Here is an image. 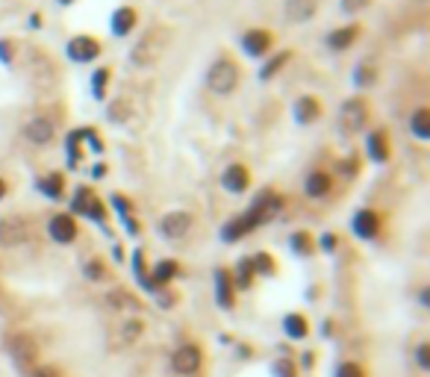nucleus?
Wrapping results in <instances>:
<instances>
[{"label":"nucleus","mask_w":430,"mask_h":377,"mask_svg":"<svg viewBox=\"0 0 430 377\" xmlns=\"http://www.w3.org/2000/svg\"><path fill=\"white\" fill-rule=\"evenodd\" d=\"M203 83H207V88L215 97H230L242 83V68L233 56L221 53L210 62L207 74H203Z\"/></svg>","instance_id":"f257e3e1"},{"label":"nucleus","mask_w":430,"mask_h":377,"mask_svg":"<svg viewBox=\"0 0 430 377\" xmlns=\"http://www.w3.org/2000/svg\"><path fill=\"white\" fill-rule=\"evenodd\" d=\"M168 42H171V29H168V27H165V24L151 27L148 33H144L139 42L133 45V51H130V65H136V68H151L156 59L162 56L165 47H168Z\"/></svg>","instance_id":"f03ea898"},{"label":"nucleus","mask_w":430,"mask_h":377,"mask_svg":"<svg viewBox=\"0 0 430 377\" xmlns=\"http://www.w3.org/2000/svg\"><path fill=\"white\" fill-rule=\"evenodd\" d=\"M371 121V104L366 95H354L339 106V130L345 136H357L363 133Z\"/></svg>","instance_id":"7ed1b4c3"},{"label":"nucleus","mask_w":430,"mask_h":377,"mask_svg":"<svg viewBox=\"0 0 430 377\" xmlns=\"http://www.w3.org/2000/svg\"><path fill=\"white\" fill-rule=\"evenodd\" d=\"M65 56L71 59L74 65H92V62H97V59L103 56V42L97 36H92V33H80V36L68 38Z\"/></svg>","instance_id":"20e7f679"},{"label":"nucleus","mask_w":430,"mask_h":377,"mask_svg":"<svg viewBox=\"0 0 430 377\" xmlns=\"http://www.w3.org/2000/svg\"><path fill=\"white\" fill-rule=\"evenodd\" d=\"M239 45H242V51H245L251 59H266V56L275 53L277 36L271 33V29H266V27H251V29L242 33Z\"/></svg>","instance_id":"39448f33"},{"label":"nucleus","mask_w":430,"mask_h":377,"mask_svg":"<svg viewBox=\"0 0 430 377\" xmlns=\"http://www.w3.org/2000/svg\"><path fill=\"white\" fill-rule=\"evenodd\" d=\"M292 118H295L298 127H312L318 124L321 118H325V101H321V95H298L295 104H292Z\"/></svg>","instance_id":"423d86ee"},{"label":"nucleus","mask_w":430,"mask_h":377,"mask_svg":"<svg viewBox=\"0 0 430 377\" xmlns=\"http://www.w3.org/2000/svg\"><path fill=\"white\" fill-rule=\"evenodd\" d=\"M366 154L377 165H386L392 160V133H389V127H375V130L366 133Z\"/></svg>","instance_id":"0eeeda50"},{"label":"nucleus","mask_w":430,"mask_h":377,"mask_svg":"<svg viewBox=\"0 0 430 377\" xmlns=\"http://www.w3.org/2000/svg\"><path fill=\"white\" fill-rule=\"evenodd\" d=\"M192 227H194V215L186 212V210H171L160 218V233L171 242L186 239V236L192 233Z\"/></svg>","instance_id":"6e6552de"},{"label":"nucleus","mask_w":430,"mask_h":377,"mask_svg":"<svg viewBox=\"0 0 430 377\" xmlns=\"http://www.w3.org/2000/svg\"><path fill=\"white\" fill-rule=\"evenodd\" d=\"M47 236L56 245H74L77 236H80V227H77V218L71 212H56L47 221Z\"/></svg>","instance_id":"1a4fd4ad"},{"label":"nucleus","mask_w":430,"mask_h":377,"mask_svg":"<svg viewBox=\"0 0 430 377\" xmlns=\"http://www.w3.org/2000/svg\"><path fill=\"white\" fill-rule=\"evenodd\" d=\"M359 36H363V24L351 21V24H342L336 29H330V33L325 36V45H327V51H333V53H345L359 42Z\"/></svg>","instance_id":"9d476101"},{"label":"nucleus","mask_w":430,"mask_h":377,"mask_svg":"<svg viewBox=\"0 0 430 377\" xmlns=\"http://www.w3.org/2000/svg\"><path fill=\"white\" fill-rule=\"evenodd\" d=\"M24 138L30 145H38V147L51 145L56 138V121L51 115H33L30 121L24 124Z\"/></svg>","instance_id":"9b49d317"},{"label":"nucleus","mask_w":430,"mask_h":377,"mask_svg":"<svg viewBox=\"0 0 430 377\" xmlns=\"http://www.w3.org/2000/svg\"><path fill=\"white\" fill-rule=\"evenodd\" d=\"M280 210H283V197L275 192V188H266V192H260L257 197H253V204L248 206V212L257 218L260 227L266 224V221H271V218H275Z\"/></svg>","instance_id":"f8f14e48"},{"label":"nucleus","mask_w":430,"mask_h":377,"mask_svg":"<svg viewBox=\"0 0 430 377\" xmlns=\"http://www.w3.org/2000/svg\"><path fill=\"white\" fill-rule=\"evenodd\" d=\"M30 239V227L21 215H6L0 218V245L3 247H18Z\"/></svg>","instance_id":"ddd939ff"},{"label":"nucleus","mask_w":430,"mask_h":377,"mask_svg":"<svg viewBox=\"0 0 430 377\" xmlns=\"http://www.w3.org/2000/svg\"><path fill=\"white\" fill-rule=\"evenodd\" d=\"M74 212L92 218V221H106V206H103V201L92 192L89 186L77 188V195H74Z\"/></svg>","instance_id":"4468645a"},{"label":"nucleus","mask_w":430,"mask_h":377,"mask_svg":"<svg viewBox=\"0 0 430 377\" xmlns=\"http://www.w3.org/2000/svg\"><path fill=\"white\" fill-rule=\"evenodd\" d=\"M351 230H354V236H359V239H377L380 230H383V215H380L377 210H357L354 212V221H351Z\"/></svg>","instance_id":"2eb2a0df"},{"label":"nucleus","mask_w":430,"mask_h":377,"mask_svg":"<svg viewBox=\"0 0 430 377\" xmlns=\"http://www.w3.org/2000/svg\"><path fill=\"white\" fill-rule=\"evenodd\" d=\"M221 186L230 195H245L251 188V168L245 162H230L221 171Z\"/></svg>","instance_id":"dca6fc26"},{"label":"nucleus","mask_w":430,"mask_h":377,"mask_svg":"<svg viewBox=\"0 0 430 377\" xmlns=\"http://www.w3.org/2000/svg\"><path fill=\"white\" fill-rule=\"evenodd\" d=\"M321 0H283V15L289 24H309L318 15Z\"/></svg>","instance_id":"f3484780"},{"label":"nucleus","mask_w":430,"mask_h":377,"mask_svg":"<svg viewBox=\"0 0 430 377\" xmlns=\"http://www.w3.org/2000/svg\"><path fill=\"white\" fill-rule=\"evenodd\" d=\"M139 27V9L136 6H118L112 12V18H110V33L115 36V38H127L133 33V29Z\"/></svg>","instance_id":"a211bd4d"},{"label":"nucleus","mask_w":430,"mask_h":377,"mask_svg":"<svg viewBox=\"0 0 430 377\" xmlns=\"http://www.w3.org/2000/svg\"><path fill=\"white\" fill-rule=\"evenodd\" d=\"M257 227H260V221H257V218H253L251 212H242V215L230 218V221L221 227V239L233 245V242L245 239V236H248V233H253V230H257Z\"/></svg>","instance_id":"6ab92c4d"},{"label":"nucleus","mask_w":430,"mask_h":377,"mask_svg":"<svg viewBox=\"0 0 430 377\" xmlns=\"http://www.w3.org/2000/svg\"><path fill=\"white\" fill-rule=\"evenodd\" d=\"M201 363H203V354L198 345H183V348H177L171 356V365L177 374H194L201 369Z\"/></svg>","instance_id":"aec40b11"},{"label":"nucleus","mask_w":430,"mask_h":377,"mask_svg":"<svg viewBox=\"0 0 430 377\" xmlns=\"http://www.w3.org/2000/svg\"><path fill=\"white\" fill-rule=\"evenodd\" d=\"M330 192H333V177H330L327 171L316 168V171H309L304 177V195L307 197H316V201H321V197H327Z\"/></svg>","instance_id":"412c9836"},{"label":"nucleus","mask_w":430,"mask_h":377,"mask_svg":"<svg viewBox=\"0 0 430 377\" xmlns=\"http://www.w3.org/2000/svg\"><path fill=\"white\" fill-rule=\"evenodd\" d=\"M292 59H295V51H292V47H283V51H275L271 56H266V62H262V68H260V80L262 83L275 80V77L292 62Z\"/></svg>","instance_id":"4be33fe9"},{"label":"nucleus","mask_w":430,"mask_h":377,"mask_svg":"<svg viewBox=\"0 0 430 377\" xmlns=\"http://www.w3.org/2000/svg\"><path fill=\"white\" fill-rule=\"evenodd\" d=\"M9 354L15 356L18 365H33L36 354H38V345H36L33 336H15V339H9Z\"/></svg>","instance_id":"5701e85b"},{"label":"nucleus","mask_w":430,"mask_h":377,"mask_svg":"<svg viewBox=\"0 0 430 377\" xmlns=\"http://www.w3.org/2000/svg\"><path fill=\"white\" fill-rule=\"evenodd\" d=\"M407 127H409V136H416L418 142H427L430 138V109L427 106H416L407 118Z\"/></svg>","instance_id":"b1692460"},{"label":"nucleus","mask_w":430,"mask_h":377,"mask_svg":"<svg viewBox=\"0 0 430 377\" xmlns=\"http://www.w3.org/2000/svg\"><path fill=\"white\" fill-rule=\"evenodd\" d=\"M215 301H218V306H224V310H230L233 301H236V295H233V277L227 269L215 271Z\"/></svg>","instance_id":"393cba45"},{"label":"nucleus","mask_w":430,"mask_h":377,"mask_svg":"<svg viewBox=\"0 0 430 377\" xmlns=\"http://www.w3.org/2000/svg\"><path fill=\"white\" fill-rule=\"evenodd\" d=\"M38 192L45 197H51V201H62L65 197V174H60V171L45 174L42 180H38Z\"/></svg>","instance_id":"a878e982"},{"label":"nucleus","mask_w":430,"mask_h":377,"mask_svg":"<svg viewBox=\"0 0 430 377\" xmlns=\"http://www.w3.org/2000/svg\"><path fill=\"white\" fill-rule=\"evenodd\" d=\"M377 80H380L377 65H371V62H357V65H354V86H357V88L368 92L371 86H377Z\"/></svg>","instance_id":"bb28decb"},{"label":"nucleus","mask_w":430,"mask_h":377,"mask_svg":"<svg viewBox=\"0 0 430 377\" xmlns=\"http://www.w3.org/2000/svg\"><path fill=\"white\" fill-rule=\"evenodd\" d=\"M110 83H112V68L110 65L94 68V71H92V97H94V101L103 104L106 92H110Z\"/></svg>","instance_id":"cd10ccee"},{"label":"nucleus","mask_w":430,"mask_h":377,"mask_svg":"<svg viewBox=\"0 0 430 377\" xmlns=\"http://www.w3.org/2000/svg\"><path fill=\"white\" fill-rule=\"evenodd\" d=\"M106 118H110L112 124H127L133 118V104L127 101V97H112V101L106 104Z\"/></svg>","instance_id":"c85d7f7f"},{"label":"nucleus","mask_w":430,"mask_h":377,"mask_svg":"<svg viewBox=\"0 0 430 377\" xmlns=\"http://www.w3.org/2000/svg\"><path fill=\"white\" fill-rule=\"evenodd\" d=\"M180 274V265H177V260H160V263H156L153 265V286H165V283H171L174 280V277H177Z\"/></svg>","instance_id":"c756f323"},{"label":"nucleus","mask_w":430,"mask_h":377,"mask_svg":"<svg viewBox=\"0 0 430 377\" xmlns=\"http://www.w3.org/2000/svg\"><path fill=\"white\" fill-rule=\"evenodd\" d=\"M289 247H292V254H298V256H309L316 251V236L307 230H295L289 236Z\"/></svg>","instance_id":"7c9ffc66"},{"label":"nucleus","mask_w":430,"mask_h":377,"mask_svg":"<svg viewBox=\"0 0 430 377\" xmlns=\"http://www.w3.org/2000/svg\"><path fill=\"white\" fill-rule=\"evenodd\" d=\"M283 330H286L292 339H304V336L309 333V324H307V319L301 313H292V315L283 319Z\"/></svg>","instance_id":"2f4dec72"},{"label":"nucleus","mask_w":430,"mask_h":377,"mask_svg":"<svg viewBox=\"0 0 430 377\" xmlns=\"http://www.w3.org/2000/svg\"><path fill=\"white\" fill-rule=\"evenodd\" d=\"M253 277H257V271H253V263H251V256H248V260H239L236 280H233V286H242V289H248V286L253 283Z\"/></svg>","instance_id":"473e14b6"},{"label":"nucleus","mask_w":430,"mask_h":377,"mask_svg":"<svg viewBox=\"0 0 430 377\" xmlns=\"http://www.w3.org/2000/svg\"><path fill=\"white\" fill-rule=\"evenodd\" d=\"M251 263H253V271H257V274H275L277 271L275 256L266 254V251H260L257 256H251Z\"/></svg>","instance_id":"72a5a7b5"},{"label":"nucleus","mask_w":430,"mask_h":377,"mask_svg":"<svg viewBox=\"0 0 430 377\" xmlns=\"http://www.w3.org/2000/svg\"><path fill=\"white\" fill-rule=\"evenodd\" d=\"M86 277H89V280H103L106 277V269H103V260H89L86 263Z\"/></svg>","instance_id":"f704fd0d"},{"label":"nucleus","mask_w":430,"mask_h":377,"mask_svg":"<svg viewBox=\"0 0 430 377\" xmlns=\"http://www.w3.org/2000/svg\"><path fill=\"white\" fill-rule=\"evenodd\" d=\"M139 333H142V321H139V319H130V321H127V324L121 327V336H124L127 342H133Z\"/></svg>","instance_id":"c9c22d12"},{"label":"nucleus","mask_w":430,"mask_h":377,"mask_svg":"<svg viewBox=\"0 0 430 377\" xmlns=\"http://www.w3.org/2000/svg\"><path fill=\"white\" fill-rule=\"evenodd\" d=\"M336 377H366V374H363V369H359L357 363H342L336 369Z\"/></svg>","instance_id":"e433bc0d"},{"label":"nucleus","mask_w":430,"mask_h":377,"mask_svg":"<svg viewBox=\"0 0 430 377\" xmlns=\"http://www.w3.org/2000/svg\"><path fill=\"white\" fill-rule=\"evenodd\" d=\"M83 138H89L92 142V151L94 154H103V142H101V136H97V130H92V127H86V130H80Z\"/></svg>","instance_id":"4c0bfd02"},{"label":"nucleus","mask_w":430,"mask_h":377,"mask_svg":"<svg viewBox=\"0 0 430 377\" xmlns=\"http://www.w3.org/2000/svg\"><path fill=\"white\" fill-rule=\"evenodd\" d=\"M12 59H15V42L3 38L0 42V62H12Z\"/></svg>","instance_id":"58836bf2"},{"label":"nucleus","mask_w":430,"mask_h":377,"mask_svg":"<svg viewBox=\"0 0 430 377\" xmlns=\"http://www.w3.org/2000/svg\"><path fill=\"white\" fill-rule=\"evenodd\" d=\"M427 345H418V348H416V363H418V369H422V372H427L430 369V363H427Z\"/></svg>","instance_id":"ea45409f"},{"label":"nucleus","mask_w":430,"mask_h":377,"mask_svg":"<svg viewBox=\"0 0 430 377\" xmlns=\"http://www.w3.org/2000/svg\"><path fill=\"white\" fill-rule=\"evenodd\" d=\"M321 247H325V251H333V247H336V236L333 233H325V236H321Z\"/></svg>","instance_id":"a19ab883"},{"label":"nucleus","mask_w":430,"mask_h":377,"mask_svg":"<svg viewBox=\"0 0 430 377\" xmlns=\"http://www.w3.org/2000/svg\"><path fill=\"white\" fill-rule=\"evenodd\" d=\"M36 377H60L56 374V369H38V372H33Z\"/></svg>","instance_id":"79ce46f5"},{"label":"nucleus","mask_w":430,"mask_h":377,"mask_svg":"<svg viewBox=\"0 0 430 377\" xmlns=\"http://www.w3.org/2000/svg\"><path fill=\"white\" fill-rule=\"evenodd\" d=\"M9 195V183L3 180V177H0V201H3V197Z\"/></svg>","instance_id":"37998d69"},{"label":"nucleus","mask_w":430,"mask_h":377,"mask_svg":"<svg viewBox=\"0 0 430 377\" xmlns=\"http://www.w3.org/2000/svg\"><path fill=\"white\" fill-rule=\"evenodd\" d=\"M92 174H94V177H103V174H106V165H103V162H97Z\"/></svg>","instance_id":"c03bdc74"},{"label":"nucleus","mask_w":430,"mask_h":377,"mask_svg":"<svg viewBox=\"0 0 430 377\" xmlns=\"http://www.w3.org/2000/svg\"><path fill=\"white\" fill-rule=\"evenodd\" d=\"M56 3H60V6H74L77 0H56Z\"/></svg>","instance_id":"a18cd8bd"}]
</instances>
